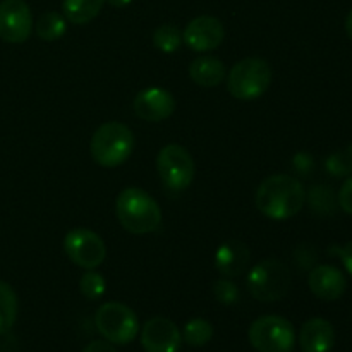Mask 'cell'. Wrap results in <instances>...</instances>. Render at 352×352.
Returning a JSON list of instances; mask_svg holds the SVG:
<instances>
[{
  "instance_id": "cell-22",
  "label": "cell",
  "mask_w": 352,
  "mask_h": 352,
  "mask_svg": "<svg viewBox=\"0 0 352 352\" xmlns=\"http://www.w3.org/2000/svg\"><path fill=\"white\" fill-rule=\"evenodd\" d=\"M153 45L164 54H174L182 45V33L174 24H162L153 33Z\"/></svg>"
},
{
  "instance_id": "cell-31",
  "label": "cell",
  "mask_w": 352,
  "mask_h": 352,
  "mask_svg": "<svg viewBox=\"0 0 352 352\" xmlns=\"http://www.w3.org/2000/svg\"><path fill=\"white\" fill-rule=\"evenodd\" d=\"M105 2H109L112 7H117V9H120V7H127L129 6L133 0H105Z\"/></svg>"
},
{
  "instance_id": "cell-21",
  "label": "cell",
  "mask_w": 352,
  "mask_h": 352,
  "mask_svg": "<svg viewBox=\"0 0 352 352\" xmlns=\"http://www.w3.org/2000/svg\"><path fill=\"white\" fill-rule=\"evenodd\" d=\"M213 325L205 318L189 320L182 330V340L191 347H203L213 339Z\"/></svg>"
},
{
  "instance_id": "cell-7",
  "label": "cell",
  "mask_w": 352,
  "mask_h": 352,
  "mask_svg": "<svg viewBox=\"0 0 352 352\" xmlns=\"http://www.w3.org/2000/svg\"><path fill=\"white\" fill-rule=\"evenodd\" d=\"M95 325L100 336L116 346L131 344L140 333L136 313L129 306L116 301L105 302L96 309Z\"/></svg>"
},
{
  "instance_id": "cell-27",
  "label": "cell",
  "mask_w": 352,
  "mask_h": 352,
  "mask_svg": "<svg viewBox=\"0 0 352 352\" xmlns=\"http://www.w3.org/2000/svg\"><path fill=\"white\" fill-rule=\"evenodd\" d=\"M337 203L340 205V208L352 217V175L344 181L342 188H340L339 196H337Z\"/></svg>"
},
{
  "instance_id": "cell-3",
  "label": "cell",
  "mask_w": 352,
  "mask_h": 352,
  "mask_svg": "<svg viewBox=\"0 0 352 352\" xmlns=\"http://www.w3.org/2000/svg\"><path fill=\"white\" fill-rule=\"evenodd\" d=\"M134 150V134L126 124L105 122L95 131L89 143L93 160L105 168H116L129 160Z\"/></svg>"
},
{
  "instance_id": "cell-17",
  "label": "cell",
  "mask_w": 352,
  "mask_h": 352,
  "mask_svg": "<svg viewBox=\"0 0 352 352\" xmlns=\"http://www.w3.org/2000/svg\"><path fill=\"white\" fill-rule=\"evenodd\" d=\"M189 78L203 88L219 86L227 78L226 64L212 55H201L189 65Z\"/></svg>"
},
{
  "instance_id": "cell-2",
  "label": "cell",
  "mask_w": 352,
  "mask_h": 352,
  "mask_svg": "<svg viewBox=\"0 0 352 352\" xmlns=\"http://www.w3.org/2000/svg\"><path fill=\"white\" fill-rule=\"evenodd\" d=\"M116 215L120 226L136 236L157 232L162 226V208L141 188H126L117 196Z\"/></svg>"
},
{
  "instance_id": "cell-4",
  "label": "cell",
  "mask_w": 352,
  "mask_h": 352,
  "mask_svg": "<svg viewBox=\"0 0 352 352\" xmlns=\"http://www.w3.org/2000/svg\"><path fill=\"white\" fill-rule=\"evenodd\" d=\"M227 89L237 100L251 102L267 93L272 85V67L265 58L246 57L227 74Z\"/></svg>"
},
{
  "instance_id": "cell-24",
  "label": "cell",
  "mask_w": 352,
  "mask_h": 352,
  "mask_svg": "<svg viewBox=\"0 0 352 352\" xmlns=\"http://www.w3.org/2000/svg\"><path fill=\"white\" fill-rule=\"evenodd\" d=\"M309 206L320 215H330L336 212V196L329 186H315L309 191Z\"/></svg>"
},
{
  "instance_id": "cell-18",
  "label": "cell",
  "mask_w": 352,
  "mask_h": 352,
  "mask_svg": "<svg viewBox=\"0 0 352 352\" xmlns=\"http://www.w3.org/2000/svg\"><path fill=\"white\" fill-rule=\"evenodd\" d=\"M105 0H64L62 12L64 17L72 24H88L102 12Z\"/></svg>"
},
{
  "instance_id": "cell-19",
  "label": "cell",
  "mask_w": 352,
  "mask_h": 352,
  "mask_svg": "<svg viewBox=\"0 0 352 352\" xmlns=\"http://www.w3.org/2000/svg\"><path fill=\"white\" fill-rule=\"evenodd\" d=\"M65 31H67V19L64 17V14L54 12V10L41 14L36 23V34L43 41L60 40Z\"/></svg>"
},
{
  "instance_id": "cell-23",
  "label": "cell",
  "mask_w": 352,
  "mask_h": 352,
  "mask_svg": "<svg viewBox=\"0 0 352 352\" xmlns=\"http://www.w3.org/2000/svg\"><path fill=\"white\" fill-rule=\"evenodd\" d=\"M79 291L89 301H96L107 291V280L102 274L95 270H86L79 278Z\"/></svg>"
},
{
  "instance_id": "cell-30",
  "label": "cell",
  "mask_w": 352,
  "mask_h": 352,
  "mask_svg": "<svg viewBox=\"0 0 352 352\" xmlns=\"http://www.w3.org/2000/svg\"><path fill=\"white\" fill-rule=\"evenodd\" d=\"M339 254H340V260H342L344 267H346L347 274L352 277V241H349V243H347L344 248H340Z\"/></svg>"
},
{
  "instance_id": "cell-14",
  "label": "cell",
  "mask_w": 352,
  "mask_h": 352,
  "mask_svg": "<svg viewBox=\"0 0 352 352\" xmlns=\"http://www.w3.org/2000/svg\"><path fill=\"white\" fill-rule=\"evenodd\" d=\"M309 291L322 301H337L347 289L346 275L332 265H318L309 272Z\"/></svg>"
},
{
  "instance_id": "cell-26",
  "label": "cell",
  "mask_w": 352,
  "mask_h": 352,
  "mask_svg": "<svg viewBox=\"0 0 352 352\" xmlns=\"http://www.w3.org/2000/svg\"><path fill=\"white\" fill-rule=\"evenodd\" d=\"M213 296L223 306H232L239 301V287L230 278H220L213 284Z\"/></svg>"
},
{
  "instance_id": "cell-12",
  "label": "cell",
  "mask_w": 352,
  "mask_h": 352,
  "mask_svg": "<svg viewBox=\"0 0 352 352\" xmlns=\"http://www.w3.org/2000/svg\"><path fill=\"white\" fill-rule=\"evenodd\" d=\"M182 344V332L172 320L155 316L141 329V346L146 352H177Z\"/></svg>"
},
{
  "instance_id": "cell-15",
  "label": "cell",
  "mask_w": 352,
  "mask_h": 352,
  "mask_svg": "<svg viewBox=\"0 0 352 352\" xmlns=\"http://www.w3.org/2000/svg\"><path fill=\"white\" fill-rule=\"evenodd\" d=\"M251 261V251L243 241L230 239L219 246L215 253V268L222 277L234 278L248 270Z\"/></svg>"
},
{
  "instance_id": "cell-13",
  "label": "cell",
  "mask_w": 352,
  "mask_h": 352,
  "mask_svg": "<svg viewBox=\"0 0 352 352\" xmlns=\"http://www.w3.org/2000/svg\"><path fill=\"white\" fill-rule=\"evenodd\" d=\"M133 110L146 122H162L175 112V98L165 88L141 89L134 98Z\"/></svg>"
},
{
  "instance_id": "cell-10",
  "label": "cell",
  "mask_w": 352,
  "mask_h": 352,
  "mask_svg": "<svg viewBox=\"0 0 352 352\" xmlns=\"http://www.w3.org/2000/svg\"><path fill=\"white\" fill-rule=\"evenodd\" d=\"M33 31V14L24 0L0 2V38L7 43L28 41Z\"/></svg>"
},
{
  "instance_id": "cell-8",
  "label": "cell",
  "mask_w": 352,
  "mask_h": 352,
  "mask_svg": "<svg viewBox=\"0 0 352 352\" xmlns=\"http://www.w3.org/2000/svg\"><path fill=\"white\" fill-rule=\"evenodd\" d=\"M157 170L162 184L170 192H182L195 179V160L181 144H167L157 155Z\"/></svg>"
},
{
  "instance_id": "cell-32",
  "label": "cell",
  "mask_w": 352,
  "mask_h": 352,
  "mask_svg": "<svg viewBox=\"0 0 352 352\" xmlns=\"http://www.w3.org/2000/svg\"><path fill=\"white\" fill-rule=\"evenodd\" d=\"M346 31H347V36H349L352 41V10L347 14V17H346Z\"/></svg>"
},
{
  "instance_id": "cell-28",
  "label": "cell",
  "mask_w": 352,
  "mask_h": 352,
  "mask_svg": "<svg viewBox=\"0 0 352 352\" xmlns=\"http://www.w3.org/2000/svg\"><path fill=\"white\" fill-rule=\"evenodd\" d=\"M292 167H294V170L298 172V174L308 177V174L311 172V168L315 167V164H313V158L309 157V155L299 153V155H296V157H294Z\"/></svg>"
},
{
  "instance_id": "cell-9",
  "label": "cell",
  "mask_w": 352,
  "mask_h": 352,
  "mask_svg": "<svg viewBox=\"0 0 352 352\" xmlns=\"http://www.w3.org/2000/svg\"><path fill=\"white\" fill-rule=\"evenodd\" d=\"M64 253L78 267L95 270L105 261L107 246L98 234L85 227H78L65 234Z\"/></svg>"
},
{
  "instance_id": "cell-6",
  "label": "cell",
  "mask_w": 352,
  "mask_h": 352,
  "mask_svg": "<svg viewBox=\"0 0 352 352\" xmlns=\"http://www.w3.org/2000/svg\"><path fill=\"white\" fill-rule=\"evenodd\" d=\"M250 344L258 352H292L296 347V329L287 318L265 315L250 327Z\"/></svg>"
},
{
  "instance_id": "cell-16",
  "label": "cell",
  "mask_w": 352,
  "mask_h": 352,
  "mask_svg": "<svg viewBox=\"0 0 352 352\" xmlns=\"http://www.w3.org/2000/svg\"><path fill=\"white\" fill-rule=\"evenodd\" d=\"M299 346L302 352H330L336 346V330L325 318H311L301 327Z\"/></svg>"
},
{
  "instance_id": "cell-5",
  "label": "cell",
  "mask_w": 352,
  "mask_h": 352,
  "mask_svg": "<svg viewBox=\"0 0 352 352\" xmlns=\"http://www.w3.org/2000/svg\"><path fill=\"white\" fill-rule=\"evenodd\" d=\"M248 291L261 302L280 301L291 289V272L275 258H267L248 274Z\"/></svg>"
},
{
  "instance_id": "cell-25",
  "label": "cell",
  "mask_w": 352,
  "mask_h": 352,
  "mask_svg": "<svg viewBox=\"0 0 352 352\" xmlns=\"http://www.w3.org/2000/svg\"><path fill=\"white\" fill-rule=\"evenodd\" d=\"M325 168L333 177H347L352 174V144L330 155L325 162Z\"/></svg>"
},
{
  "instance_id": "cell-1",
  "label": "cell",
  "mask_w": 352,
  "mask_h": 352,
  "mask_svg": "<svg viewBox=\"0 0 352 352\" xmlns=\"http://www.w3.org/2000/svg\"><path fill=\"white\" fill-rule=\"evenodd\" d=\"M254 203L267 219L289 220L298 215L305 206V186L292 175H270L258 186Z\"/></svg>"
},
{
  "instance_id": "cell-20",
  "label": "cell",
  "mask_w": 352,
  "mask_h": 352,
  "mask_svg": "<svg viewBox=\"0 0 352 352\" xmlns=\"http://www.w3.org/2000/svg\"><path fill=\"white\" fill-rule=\"evenodd\" d=\"M17 320V296L7 282L0 280V336L9 332Z\"/></svg>"
},
{
  "instance_id": "cell-11",
  "label": "cell",
  "mask_w": 352,
  "mask_h": 352,
  "mask_svg": "<svg viewBox=\"0 0 352 352\" xmlns=\"http://www.w3.org/2000/svg\"><path fill=\"white\" fill-rule=\"evenodd\" d=\"M226 38V28L222 21L215 16H198L189 21L182 31V43L188 45L192 52H212L222 45Z\"/></svg>"
},
{
  "instance_id": "cell-29",
  "label": "cell",
  "mask_w": 352,
  "mask_h": 352,
  "mask_svg": "<svg viewBox=\"0 0 352 352\" xmlns=\"http://www.w3.org/2000/svg\"><path fill=\"white\" fill-rule=\"evenodd\" d=\"M82 352H119L113 347V344H110L109 340H93L88 346L82 349Z\"/></svg>"
}]
</instances>
